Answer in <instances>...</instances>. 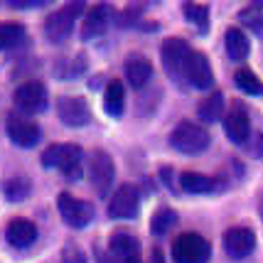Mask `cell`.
<instances>
[{"mask_svg": "<svg viewBox=\"0 0 263 263\" xmlns=\"http://www.w3.org/2000/svg\"><path fill=\"white\" fill-rule=\"evenodd\" d=\"M253 249H256V236H253L251 229H246V227H231L224 234V251L229 253L231 258H246Z\"/></svg>", "mask_w": 263, "mask_h": 263, "instance_id": "cell-13", "label": "cell"}, {"mask_svg": "<svg viewBox=\"0 0 263 263\" xmlns=\"http://www.w3.org/2000/svg\"><path fill=\"white\" fill-rule=\"evenodd\" d=\"M108 246H111V256L118 263H143V258H140V243L128 231H116L111 236V241H108Z\"/></svg>", "mask_w": 263, "mask_h": 263, "instance_id": "cell-14", "label": "cell"}, {"mask_svg": "<svg viewBox=\"0 0 263 263\" xmlns=\"http://www.w3.org/2000/svg\"><path fill=\"white\" fill-rule=\"evenodd\" d=\"M224 130H227L231 143L243 145L249 140V136H251V118H249V114L243 108H239V106H234L229 114L224 116Z\"/></svg>", "mask_w": 263, "mask_h": 263, "instance_id": "cell-15", "label": "cell"}, {"mask_svg": "<svg viewBox=\"0 0 263 263\" xmlns=\"http://www.w3.org/2000/svg\"><path fill=\"white\" fill-rule=\"evenodd\" d=\"M212 246L204 236H199L195 231L180 234L172 241V258L175 263H209Z\"/></svg>", "mask_w": 263, "mask_h": 263, "instance_id": "cell-3", "label": "cell"}, {"mask_svg": "<svg viewBox=\"0 0 263 263\" xmlns=\"http://www.w3.org/2000/svg\"><path fill=\"white\" fill-rule=\"evenodd\" d=\"M190 45L180 40V37H170L165 40L160 47V57H162V67L167 69L172 79H180V74H184V62L190 57Z\"/></svg>", "mask_w": 263, "mask_h": 263, "instance_id": "cell-8", "label": "cell"}, {"mask_svg": "<svg viewBox=\"0 0 263 263\" xmlns=\"http://www.w3.org/2000/svg\"><path fill=\"white\" fill-rule=\"evenodd\" d=\"M123 101H126L123 84L121 81H111L106 86V93H103V108H106V114L118 118V116L123 114Z\"/></svg>", "mask_w": 263, "mask_h": 263, "instance_id": "cell-23", "label": "cell"}, {"mask_svg": "<svg viewBox=\"0 0 263 263\" xmlns=\"http://www.w3.org/2000/svg\"><path fill=\"white\" fill-rule=\"evenodd\" d=\"M253 155L263 158V133H256V145H253Z\"/></svg>", "mask_w": 263, "mask_h": 263, "instance_id": "cell-30", "label": "cell"}, {"mask_svg": "<svg viewBox=\"0 0 263 263\" xmlns=\"http://www.w3.org/2000/svg\"><path fill=\"white\" fill-rule=\"evenodd\" d=\"M224 40H227V52H229V57L234 62H241V59L249 57L251 42H249V37H246V32L241 27H229Z\"/></svg>", "mask_w": 263, "mask_h": 263, "instance_id": "cell-19", "label": "cell"}, {"mask_svg": "<svg viewBox=\"0 0 263 263\" xmlns=\"http://www.w3.org/2000/svg\"><path fill=\"white\" fill-rule=\"evenodd\" d=\"M261 217H263V197H261Z\"/></svg>", "mask_w": 263, "mask_h": 263, "instance_id": "cell-33", "label": "cell"}, {"mask_svg": "<svg viewBox=\"0 0 263 263\" xmlns=\"http://www.w3.org/2000/svg\"><path fill=\"white\" fill-rule=\"evenodd\" d=\"M12 101H15V106H17L23 114H42L47 108L45 84H40V81H25V84H20V86L15 89Z\"/></svg>", "mask_w": 263, "mask_h": 263, "instance_id": "cell-7", "label": "cell"}, {"mask_svg": "<svg viewBox=\"0 0 263 263\" xmlns=\"http://www.w3.org/2000/svg\"><path fill=\"white\" fill-rule=\"evenodd\" d=\"M89 180H91L93 190H96L99 197L108 195V190H111V184L116 180V165L108 153L96 150L91 155V160H89Z\"/></svg>", "mask_w": 263, "mask_h": 263, "instance_id": "cell-6", "label": "cell"}, {"mask_svg": "<svg viewBox=\"0 0 263 263\" xmlns=\"http://www.w3.org/2000/svg\"><path fill=\"white\" fill-rule=\"evenodd\" d=\"M170 143L177 153L184 155H199L209 148V133L202 126H197L192 121H182L180 126H175L170 133Z\"/></svg>", "mask_w": 263, "mask_h": 263, "instance_id": "cell-2", "label": "cell"}, {"mask_svg": "<svg viewBox=\"0 0 263 263\" xmlns=\"http://www.w3.org/2000/svg\"><path fill=\"white\" fill-rule=\"evenodd\" d=\"M180 187L190 195H206L217 187V182L209 175H202V172H182L180 175Z\"/></svg>", "mask_w": 263, "mask_h": 263, "instance_id": "cell-20", "label": "cell"}, {"mask_svg": "<svg viewBox=\"0 0 263 263\" xmlns=\"http://www.w3.org/2000/svg\"><path fill=\"white\" fill-rule=\"evenodd\" d=\"M25 34H27V30L20 23H12V20L0 23V52L20 47L25 42Z\"/></svg>", "mask_w": 263, "mask_h": 263, "instance_id": "cell-21", "label": "cell"}, {"mask_svg": "<svg viewBox=\"0 0 263 263\" xmlns=\"http://www.w3.org/2000/svg\"><path fill=\"white\" fill-rule=\"evenodd\" d=\"M8 136L20 148H34L40 143V138H42V130H40V126L34 123L32 118L12 114L8 116Z\"/></svg>", "mask_w": 263, "mask_h": 263, "instance_id": "cell-9", "label": "cell"}, {"mask_svg": "<svg viewBox=\"0 0 263 263\" xmlns=\"http://www.w3.org/2000/svg\"><path fill=\"white\" fill-rule=\"evenodd\" d=\"M153 77V64L150 59L140 57V54H133V57L126 62V79L133 89H143L145 84Z\"/></svg>", "mask_w": 263, "mask_h": 263, "instance_id": "cell-18", "label": "cell"}, {"mask_svg": "<svg viewBox=\"0 0 263 263\" xmlns=\"http://www.w3.org/2000/svg\"><path fill=\"white\" fill-rule=\"evenodd\" d=\"M197 114H199V118L202 121H206V123H217L224 114V93H209V96H204V101L197 106Z\"/></svg>", "mask_w": 263, "mask_h": 263, "instance_id": "cell-22", "label": "cell"}, {"mask_svg": "<svg viewBox=\"0 0 263 263\" xmlns=\"http://www.w3.org/2000/svg\"><path fill=\"white\" fill-rule=\"evenodd\" d=\"M111 23V8L108 5H93L84 17V27H81V37L84 40H93L99 34L106 32V27Z\"/></svg>", "mask_w": 263, "mask_h": 263, "instance_id": "cell-17", "label": "cell"}, {"mask_svg": "<svg viewBox=\"0 0 263 263\" xmlns=\"http://www.w3.org/2000/svg\"><path fill=\"white\" fill-rule=\"evenodd\" d=\"M138 206H140V195L133 184H123L118 187L111 202H108V214L114 219H133L138 214Z\"/></svg>", "mask_w": 263, "mask_h": 263, "instance_id": "cell-10", "label": "cell"}, {"mask_svg": "<svg viewBox=\"0 0 263 263\" xmlns=\"http://www.w3.org/2000/svg\"><path fill=\"white\" fill-rule=\"evenodd\" d=\"M175 212L172 209H158L155 214H153V221H150V231L155 234V236H162V234H167V231L175 227Z\"/></svg>", "mask_w": 263, "mask_h": 263, "instance_id": "cell-27", "label": "cell"}, {"mask_svg": "<svg viewBox=\"0 0 263 263\" xmlns=\"http://www.w3.org/2000/svg\"><path fill=\"white\" fill-rule=\"evenodd\" d=\"M99 263H118L114 258V256H111V253H108V256H103V253H99Z\"/></svg>", "mask_w": 263, "mask_h": 263, "instance_id": "cell-32", "label": "cell"}, {"mask_svg": "<svg viewBox=\"0 0 263 263\" xmlns=\"http://www.w3.org/2000/svg\"><path fill=\"white\" fill-rule=\"evenodd\" d=\"M81 12H84V3H69L62 10L52 12L45 20V32L49 37V42H54V45L64 42L71 34V30H74L77 17H81Z\"/></svg>", "mask_w": 263, "mask_h": 263, "instance_id": "cell-4", "label": "cell"}, {"mask_svg": "<svg viewBox=\"0 0 263 263\" xmlns=\"http://www.w3.org/2000/svg\"><path fill=\"white\" fill-rule=\"evenodd\" d=\"M57 206H59L62 219H64V224H69L71 229H84V227L91 224V219H93V204L91 202L77 199V197L69 195V192H59Z\"/></svg>", "mask_w": 263, "mask_h": 263, "instance_id": "cell-5", "label": "cell"}, {"mask_svg": "<svg viewBox=\"0 0 263 263\" xmlns=\"http://www.w3.org/2000/svg\"><path fill=\"white\" fill-rule=\"evenodd\" d=\"M62 263H86V253L81 251V246H77L74 241H69L62 249Z\"/></svg>", "mask_w": 263, "mask_h": 263, "instance_id": "cell-29", "label": "cell"}, {"mask_svg": "<svg viewBox=\"0 0 263 263\" xmlns=\"http://www.w3.org/2000/svg\"><path fill=\"white\" fill-rule=\"evenodd\" d=\"M182 12H184V17H187L192 25H197L202 32L209 30V10H206V5H199V3H184Z\"/></svg>", "mask_w": 263, "mask_h": 263, "instance_id": "cell-26", "label": "cell"}, {"mask_svg": "<svg viewBox=\"0 0 263 263\" xmlns=\"http://www.w3.org/2000/svg\"><path fill=\"white\" fill-rule=\"evenodd\" d=\"M32 192V182L25 175H12L8 182L3 184V195L8 202H25Z\"/></svg>", "mask_w": 263, "mask_h": 263, "instance_id": "cell-24", "label": "cell"}, {"mask_svg": "<svg viewBox=\"0 0 263 263\" xmlns=\"http://www.w3.org/2000/svg\"><path fill=\"white\" fill-rule=\"evenodd\" d=\"M5 239L12 249H30L34 241H37V227H34L30 219H12L5 229Z\"/></svg>", "mask_w": 263, "mask_h": 263, "instance_id": "cell-16", "label": "cell"}, {"mask_svg": "<svg viewBox=\"0 0 263 263\" xmlns=\"http://www.w3.org/2000/svg\"><path fill=\"white\" fill-rule=\"evenodd\" d=\"M153 263H165V256H162L160 249H155V251H153Z\"/></svg>", "mask_w": 263, "mask_h": 263, "instance_id": "cell-31", "label": "cell"}, {"mask_svg": "<svg viewBox=\"0 0 263 263\" xmlns=\"http://www.w3.org/2000/svg\"><path fill=\"white\" fill-rule=\"evenodd\" d=\"M241 23L246 25L251 32H256L258 37H263V12L256 10V8H249V10L241 12Z\"/></svg>", "mask_w": 263, "mask_h": 263, "instance_id": "cell-28", "label": "cell"}, {"mask_svg": "<svg viewBox=\"0 0 263 263\" xmlns=\"http://www.w3.org/2000/svg\"><path fill=\"white\" fill-rule=\"evenodd\" d=\"M184 79L190 81L195 89H202V91L212 86V81H214L212 64H209V59L202 52H190V57L184 62Z\"/></svg>", "mask_w": 263, "mask_h": 263, "instance_id": "cell-12", "label": "cell"}, {"mask_svg": "<svg viewBox=\"0 0 263 263\" xmlns=\"http://www.w3.org/2000/svg\"><path fill=\"white\" fill-rule=\"evenodd\" d=\"M234 84H236V89L243 93H251V96H261L263 93V81L253 74L251 69H239V71L234 74Z\"/></svg>", "mask_w": 263, "mask_h": 263, "instance_id": "cell-25", "label": "cell"}, {"mask_svg": "<svg viewBox=\"0 0 263 263\" xmlns=\"http://www.w3.org/2000/svg\"><path fill=\"white\" fill-rule=\"evenodd\" d=\"M42 167L59 170L69 180H79L84 175V150L74 143H54L42 153Z\"/></svg>", "mask_w": 263, "mask_h": 263, "instance_id": "cell-1", "label": "cell"}, {"mask_svg": "<svg viewBox=\"0 0 263 263\" xmlns=\"http://www.w3.org/2000/svg\"><path fill=\"white\" fill-rule=\"evenodd\" d=\"M57 116L64 126L81 128L89 123L91 111H89V103L79 99V96H62L57 101Z\"/></svg>", "mask_w": 263, "mask_h": 263, "instance_id": "cell-11", "label": "cell"}]
</instances>
